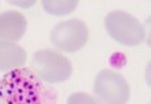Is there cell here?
Listing matches in <instances>:
<instances>
[{
    "instance_id": "6da1fadb",
    "label": "cell",
    "mask_w": 151,
    "mask_h": 104,
    "mask_svg": "<svg viewBox=\"0 0 151 104\" xmlns=\"http://www.w3.org/2000/svg\"><path fill=\"white\" fill-rule=\"evenodd\" d=\"M50 93L32 68L22 67L0 80V104H48Z\"/></svg>"
},
{
    "instance_id": "7a4b0ae2",
    "label": "cell",
    "mask_w": 151,
    "mask_h": 104,
    "mask_svg": "<svg viewBox=\"0 0 151 104\" xmlns=\"http://www.w3.org/2000/svg\"><path fill=\"white\" fill-rule=\"evenodd\" d=\"M104 28L109 36L121 45L135 47L146 38V30L139 19L121 10L109 12L104 18Z\"/></svg>"
},
{
    "instance_id": "3957f363",
    "label": "cell",
    "mask_w": 151,
    "mask_h": 104,
    "mask_svg": "<svg viewBox=\"0 0 151 104\" xmlns=\"http://www.w3.org/2000/svg\"><path fill=\"white\" fill-rule=\"evenodd\" d=\"M33 71L43 82L59 84L72 76L70 60L60 52L52 49H40L33 53Z\"/></svg>"
},
{
    "instance_id": "277c9868",
    "label": "cell",
    "mask_w": 151,
    "mask_h": 104,
    "mask_svg": "<svg viewBox=\"0 0 151 104\" xmlns=\"http://www.w3.org/2000/svg\"><path fill=\"white\" fill-rule=\"evenodd\" d=\"M93 92L103 104H127L131 89L121 74L111 70H103L95 78Z\"/></svg>"
},
{
    "instance_id": "5b68a950",
    "label": "cell",
    "mask_w": 151,
    "mask_h": 104,
    "mask_svg": "<svg viewBox=\"0 0 151 104\" xmlns=\"http://www.w3.org/2000/svg\"><path fill=\"white\" fill-rule=\"evenodd\" d=\"M88 26L80 19L59 22L51 32V43L65 52H77L88 43Z\"/></svg>"
},
{
    "instance_id": "8992f818",
    "label": "cell",
    "mask_w": 151,
    "mask_h": 104,
    "mask_svg": "<svg viewBox=\"0 0 151 104\" xmlns=\"http://www.w3.org/2000/svg\"><path fill=\"white\" fill-rule=\"evenodd\" d=\"M26 32V18L18 11L0 14V41H18Z\"/></svg>"
},
{
    "instance_id": "52a82bcc",
    "label": "cell",
    "mask_w": 151,
    "mask_h": 104,
    "mask_svg": "<svg viewBox=\"0 0 151 104\" xmlns=\"http://www.w3.org/2000/svg\"><path fill=\"white\" fill-rule=\"evenodd\" d=\"M25 63L26 51L22 47L10 41H0V71L22 68Z\"/></svg>"
},
{
    "instance_id": "ba28073f",
    "label": "cell",
    "mask_w": 151,
    "mask_h": 104,
    "mask_svg": "<svg viewBox=\"0 0 151 104\" xmlns=\"http://www.w3.org/2000/svg\"><path fill=\"white\" fill-rule=\"evenodd\" d=\"M41 4L44 11L50 15L59 16L74 11L78 6V0H43Z\"/></svg>"
},
{
    "instance_id": "9c48e42d",
    "label": "cell",
    "mask_w": 151,
    "mask_h": 104,
    "mask_svg": "<svg viewBox=\"0 0 151 104\" xmlns=\"http://www.w3.org/2000/svg\"><path fill=\"white\" fill-rule=\"evenodd\" d=\"M66 104H100V103L96 100L95 97L88 95V93L77 92V93H72L68 97Z\"/></svg>"
},
{
    "instance_id": "30bf717a",
    "label": "cell",
    "mask_w": 151,
    "mask_h": 104,
    "mask_svg": "<svg viewBox=\"0 0 151 104\" xmlns=\"http://www.w3.org/2000/svg\"><path fill=\"white\" fill-rule=\"evenodd\" d=\"M8 3H11V4H18L19 7L28 8V7H30V6H33V4L36 3V1H35V0H32V1H28V3H25V1H8Z\"/></svg>"
}]
</instances>
